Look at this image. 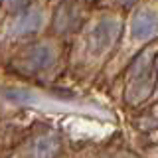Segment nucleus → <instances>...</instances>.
<instances>
[{
    "label": "nucleus",
    "instance_id": "0eeeda50",
    "mask_svg": "<svg viewBox=\"0 0 158 158\" xmlns=\"http://www.w3.org/2000/svg\"><path fill=\"white\" fill-rule=\"evenodd\" d=\"M2 2L8 12H22L32 4V0H2Z\"/></svg>",
    "mask_w": 158,
    "mask_h": 158
},
{
    "label": "nucleus",
    "instance_id": "1a4fd4ad",
    "mask_svg": "<svg viewBox=\"0 0 158 158\" xmlns=\"http://www.w3.org/2000/svg\"><path fill=\"white\" fill-rule=\"evenodd\" d=\"M118 2H121V4H125V6H127V4H132L135 0H118Z\"/></svg>",
    "mask_w": 158,
    "mask_h": 158
},
{
    "label": "nucleus",
    "instance_id": "f257e3e1",
    "mask_svg": "<svg viewBox=\"0 0 158 158\" xmlns=\"http://www.w3.org/2000/svg\"><path fill=\"white\" fill-rule=\"evenodd\" d=\"M154 73H156V59H154V48L150 52H144L142 56L135 59L128 71V83H127V101L136 105L144 101L154 89Z\"/></svg>",
    "mask_w": 158,
    "mask_h": 158
},
{
    "label": "nucleus",
    "instance_id": "6e6552de",
    "mask_svg": "<svg viewBox=\"0 0 158 158\" xmlns=\"http://www.w3.org/2000/svg\"><path fill=\"white\" fill-rule=\"evenodd\" d=\"M8 97L10 99H14V101H18V103H26V101H30V97L26 95V91H22V89H16V91H10L8 93Z\"/></svg>",
    "mask_w": 158,
    "mask_h": 158
},
{
    "label": "nucleus",
    "instance_id": "f03ea898",
    "mask_svg": "<svg viewBox=\"0 0 158 158\" xmlns=\"http://www.w3.org/2000/svg\"><path fill=\"white\" fill-rule=\"evenodd\" d=\"M53 63V49L46 44H34L20 56V69L28 73H38Z\"/></svg>",
    "mask_w": 158,
    "mask_h": 158
},
{
    "label": "nucleus",
    "instance_id": "39448f33",
    "mask_svg": "<svg viewBox=\"0 0 158 158\" xmlns=\"http://www.w3.org/2000/svg\"><path fill=\"white\" fill-rule=\"evenodd\" d=\"M40 24H42V12H26L22 14L16 24V28H14V34L16 36H28V34H34L36 30L40 28Z\"/></svg>",
    "mask_w": 158,
    "mask_h": 158
},
{
    "label": "nucleus",
    "instance_id": "423d86ee",
    "mask_svg": "<svg viewBox=\"0 0 158 158\" xmlns=\"http://www.w3.org/2000/svg\"><path fill=\"white\" fill-rule=\"evenodd\" d=\"M57 148H59L57 138H53V136H44V138H40V140L36 142L34 152H36V158H52V156L57 152Z\"/></svg>",
    "mask_w": 158,
    "mask_h": 158
},
{
    "label": "nucleus",
    "instance_id": "20e7f679",
    "mask_svg": "<svg viewBox=\"0 0 158 158\" xmlns=\"http://www.w3.org/2000/svg\"><path fill=\"white\" fill-rule=\"evenodd\" d=\"M132 36L136 40H148L156 34V12L152 8L138 10L132 18Z\"/></svg>",
    "mask_w": 158,
    "mask_h": 158
},
{
    "label": "nucleus",
    "instance_id": "7ed1b4c3",
    "mask_svg": "<svg viewBox=\"0 0 158 158\" xmlns=\"http://www.w3.org/2000/svg\"><path fill=\"white\" fill-rule=\"evenodd\" d=\"M117 34H118V22L117 20H113V18L99 20V24L89 34V52L93 56L103 53L107 48H111V44L117 38Z\"/></svg>",
    "mask_w": 158,
    "mask_h": 158
}]
</instances>
